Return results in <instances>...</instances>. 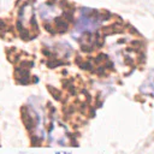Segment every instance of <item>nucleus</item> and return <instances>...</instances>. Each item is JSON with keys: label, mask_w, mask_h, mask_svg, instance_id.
Listing matches in <instances>:
<instances>
[{"label": "nucleus", "mask_w": 154, "mask_h": 154, "mask_svg": "<svg viewBox=\"0 0 154 154\" xmlns=\"http://www.w3.org/2000/svg\"><path fill=\"white\" fill-rule=\"evenodd\" d=\"M57 154H70V153H66V152H59V153H57Z\"/></svg>", "instance_id": "nucleus-5"}, {"label": "nucleus", "mask_w": 154, "mask_h": 154, "mask_svg": "<svg viewBox=\"0 0 154 154\" xmlns=\"http://www.w3.org/2000/svg\"><path fill=\"white\" fill-rule=\"evenodd\" d=\"M38 13H40V17L42 19H51L55 14V7L49 5V4H43L40 6Z\"/></svg>", "instance_id": "nucleus-1"}, {"label": "nucleus", "mask_w": 154, "mask_h": 154, "mask_svg": "<svg viewBox=\"0 0 154 154\" xmlns=\"http://www.w3.org/2000/svg\"><path fill=\"white\" fill-rule=\"evenodd\" d=\"M57 28L59 29V30H58L59 32H64V31H66V29L69 28V24H67V22H64L63 19H58V20H57Z\"/></svg>", "instance_id": "nucleus-3"}, {"label": "nucleus", "mask_w": 154, "mask_h": 154, "mask_svg": "<svg viewBox=\"0 0 154 154\" xmlns=\"http://www.w3.org/2000/svg\"><path fill=\"white\" fill-rule=\"evenodd\" d=\"M47 89L51 91V94L54 96V99H57V100H59V99H60V93H59V91H58L55 88H53V87L48 85V87H47Z\"/></svg>", "instance_id": "nucleus-4"}, {"label": "nucleus", "mask_w": 154, "mask_h": 154, "mask_svg": "<svg viewBox=\"0 0 154 154\" xmlns=\"http://www.w3.org/2000/svg\"><path fill=\"white\" fill-rule=\"evenodd\" d=\"M141 93L142 94H146V95H150V96H154V82L149 78L147 79L140 88Z\"/></svg>", "instance_id": "nucleus-2"}]
</instances>
